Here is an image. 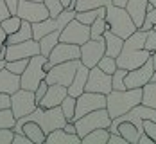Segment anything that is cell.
Here are the masks:
<instances>
[{"mask_svg":"<svg viewBox=\"0 0 156 144\" xmlns=\"http://www.w3.org/2000/svg\"><path fill=\"white\" fill-rule=\"evenodd\" d=\"M145 43V31L136 29L133 34H129L122 43V49L119 52L117 60V67L126 68V70H133L136 67H140L142 63H145L151 56L149 50H145L144 47Z\"/></svg>","mask_w":156,"mask_h":144,"instance_id":"1","label":"cell"},{"mask_svg":"<svg viewBox=\"0 0 156 144\" xmlns=\"http://www.w3.org/2000/svg\"><path fill=\"white\" fill-rule=\"evenodd\" d=\"M25 121H34L40 128L43 130L45 135L50 133L52 130H56V128H63L65 123H66V119H65V115H63L59 106H52V108L36 106L31 113H27V115L16 119L15 126H13V131H15V133H20V128H22V124H23Z\"/></svg>","mask_w":156,"mask_h":144,"instance_id":"2","label":"cell"},{"mask_svg":"<svg viewBox=\"0 0 156 144\" xmlns=\"http://www.w3.org/2000/svg\"><path fill=\"white\" fill-rule=\"evenodd\" d=\"M142 101V88H126V90H109L106 94V110L109 117H119L129 112Z\"/></svg>","mask_w":156,"mask_h":144,"instance_id":"3","label":"cell"},{"mask_svg":"<svg viewBox=\"0 0 156 144\" xmlns=\"http://www.w3.org/2000/svg\"><path fill=\"white\" fill-rule=\"evenodd\" d=\"M106 15H104V20H106V25H108V31L115 32L117 36L120 38H127L129 34L136 31L138 27L135 25V22L131 20L129 13L126 11L124 7H119L115 4H106Z\"/></svg>","mask_w":156,"mask_h":144,"instance_id":"4","label":"cell"},{"mask_svg":"<svg viewBox=\"0 0 156 144\" xmlns=\"http://www.w3.org/2000/svg\"><path fill=\"white\" fill-rule=\"evenodd\" d=\"M45 65H47V56H43V54H34L32 58H29L25 70L20 74V88L34 92V88L40 85V81L45 79V74H47Z\"/></svg>","mask_w":156,"mask_h":144,"instance_id":"5","label":"cell"},{"mask_svg":"<svg viewBox=\"0 0 156 144\" xmlns=\"http://www.w3.org/2000/svg\"><path fill=\"white\" fill-rule=\"evenodd\" d=\"M76 124V133L79 137H84L88 131L97 128H109L111 124V117L106 108H99V110H92V112L81 115L79 119L74 121Z\"/></svg>","mask_w":156,"mask_h":144,"instance_id":"6","label":"cell"},{"mask_svg":"<svg viewBox=\"0 0 156 144\" xmlns=\"http://www.w3.org/2000/svg\"><path fill=\"white\" fill-rule=\"evenodd\" d=\"M79 60H70V61H63V63H56L52 65L45 74V81L48 85H63L68 87L72 83V78L76 74L79 67Z\"/></svg>","mask_w":156,"mask_h":144,"instance_id":"7","label":"cell"},{"mask_svg":"<svg viewBox=\"0 0 156 144\" xmlns=\"http://www.w3.org/2000/svg\"><path fill=\"white\" fill-rule=\"evenodd\" d=\"M9 99H11L9 108H11L13 115H15V119H20V117L31 113L38 106V103L34 99V92L32 90H25V88H18L16 92H13L9 96Z\"/></svg>","mask_w":156,"mask_h":144,"instance_id":"8","label":"cell"},{"mask_svg":"<svg viewBox=\"0 0 156 144\" xmlns=\"http://www.w3.org/2000/svg\"><path fill=\"white\" fill-rule=\"evenodd\" d=\"M81 49V56H79V61L84 65V67H88V68H92L95 65L99 63V60L104 56V38L101 36V38H90L88 42H84V43H81L79 45Z\"/></svg>","mask_w":156,"mask_h":144,"instance_id":"9","label":"cell"},{"mask_svg":"<svg viewBox=\"0 0 156 144\" xmlns=\"http://www.w3.org/2000/svg\"><path fill=\"white\" fill-rule=\"evenodd\" d=\"M99 108H106V96L104 94H97V92H83L76 97V112H74V121L79 119L81 115L99 110Z\"/></svg>","mask_w":156,"mask_h":144,"instance_id":"10","label":"cell"},{"mask_svg":"<svg viewBox=\"0 0 156 144\" xmlns=\"http://www.w3.org/2000/svg\"><path fill=\"white\" fill-rule=\"evenodd\" d=\"M88 40H90V25L81 24L76 18H72L59 32V42H66V43L81 45Z\"/></svg>","mask_w":156,"mask_h":144,"instance_id":"11","label":"cell"},{"mask_svg":"<svg viewBox=\"0 0 156 144\" xmlns=\"http://www.w3.org/2000/svg\"><path fill=\"white\" fill-rule=\"evenodd\" d=\"M16 15L22 20H27L31 24L41 22L48 16V9L43 2H34V0H18Z\"/></svg>","mask_w":156,"mask_h":144,"instance_id":"12","label":"cell"},{"mask_svg":"<svg viewBox=\"0 0 156 144\" xmlns=\"http://www.w3.org/2000/svg\"><path fill=\"white\" fill-rule=\"evenodd\" d=\"M34 54H40V43H38V40L29 38V40L18 42V43L5 45L4 61H13V60H20V58H32Z\"/></svg>","mask_w":156,"mask_h":144,"instance_id":"13","label":"cell"},{"mask_svg":"<svg viewBox=\"0 0 156 144\" xmlns=\"http://www.w3.org/2000/svg\"><path fill=\"white\" fill-rule=\"evenodd\" d=\"M153 72H154V67L151 61V56L145 63H142L140 67L133 68V70H127L124 78V85L126 88H142L145 83H149L153 78Z\"/></svg>","mask_w":156,"mask_h":144,"instance_id":"14","label":"cell"},{"mask_svg":"<svg viewBox=\"0 0 156 144\" xmlns=\"http://www.w3.org/2000/svg\"><path fill=\"white\" fill-rule=\"evenodd\" d=\"M86 92H97V94H108L111 90V74H106L104 70H101L97 65L88 70V78L84 85Z\"/></svg>","mask_w":156,"mask_h":144,"instance_id":"15","label":"cell"},{"mask_svg":"<svg viewBox=\"0 0 156 144\" xmlns=\"http://www.w3.org/2000/svg\"><path fill=\"white\" fill-rule=\"evenodd\" d=\"M81 56V49L76 43H66V42H58L54 49L48 52L47 60L50 67L56 63H63V61H70V60H79Z\"/></svg>","mask_w":156,"mask_h":144,"instance_id":"16","label":"cell"},{"mask_svg":"<svg viewBox=\"0 0 156 144\" xmlns=\"http://www.w3.org/2000/svg\"><path fill=\"white\" fill-rule=\"evenodd\" d=\"M66 94H68L66 92V87H63V85H48L47 92H45V96L41 97V101L38 103V106H43V108L59 106Z\"/></svg>","mask_w":156,"mask_h":144,"instance_id":"17","label":"cell"},{"mask_svg":"<svg viewBox=\"0 0 156 144\" xmlns=\"http://www.w3.org/2000/svg\"><path fill=\"white\" fill-rule=\"evenodd\" d=\"M147 6L149 0H127L124 6V9L129 13L131 20L135 22V25L140 29L144 20H145V13H147Z\"/></svg>","mask_w":156,"mask_h":144,"instance_id":"18","label":"cell"},{"mask_svg":"<svg viewBox=\"0 0 156 144\" xmlns=\"http://www.w3.org/2000/svg\"><path fill=\"white\" fill-rule=\"evenodd\" d=\"M88 70H90L88 67H84L83 63H79L77 70H76V74H74V78H72V83L66 87L68 96L77 97L79 94L84 92V85H86V78H88Z\"/></svg>","mask_w":156,"mask_h":144,"instance_id":"19","label":"cell"},{"mask_svg":"<svg viewBox=\"0 0 156 144\" xmlns=\"http://www.w3.org/2000/svg\"><path fill=\"white\" fill-rule=\"evenodd\" d=\"M20 88V76L13 74L11 70H7L5 67L0 68V92L2 94H13Z\"/></svg>","mask_w":156,"mask_h":144,"instance_id":"20","label":"cell"},{"mask_svg":"<svg viewBox=\"0 0 156 144\" xmlns=\"http://www.w3.org/2000/svg\"><path fill=\"white\" fill-rule=\"evenodd\" d=\"M47 144H81V137L77 133H66L63 128H56L45 137Z\"/></svg>","mask_w":156,"mask_h":144,"instance_id":"21","label":"cell"},{"mask_svg":"<svg viewBox=\"0 0 156 144\" xmlns=\"http://www.w3.org/2000/svg\"><path fill=\"white\" fill-rule=\"evenodd\" d=\"M102 38H104V54L106 56H111V58H117L119 56V52H120V49H122V43H124V38H120V36H117L115 32L111 31H106L102 32Z\"/></svg>","mask_w":156,"mask_h":144,"instance_id":"22","label":"cell"},{"mask_svg":"<svg viewBox=\"0 0 156 144\" xmlns=\"http://www.w3.org/2000/svg\"><path fill=\"white\" fill-rule=\"evenodd\" d=\"M20 133H23L27 139H31L32 144H43L45 142V133H43V130L40 128L34 121H25L23 124H22V128H20Z\"/></svg>","mask_w":156,"mask_h":144,"instance_id":"23","label":"cell"},{"mask_svg":"<svg viewBox=\"0 0 156 144\" xmlns=\"http://www.w3.org/2000/svg\"><path fill=\"white\" fill-rule=\"evenodd\" d=\"M32 38V27H31V22L27 20H22L20 27L16 29L15 32L7 34L5 38V45H11V43H18V42H23V40H29Z\"/></svg>","mask_w":156,"mask_h":144,"instance_id":"24","label":"cell"},{"mask_svg":"<svg viewBox=\"0 0 156 144\" xmlns=\"http://www.w3.org/2000/svg\"><path fill=\"white\" fill-rule=\"evenodd\" d=\"M115 133H120L127 142L136 144V142H138V137H140L144 131H140V130L136 128L133 123H129V121H122V123H119V124H117V131H115Z\"/></svg>","mask_w":156,"mask_h":144,"instance_id":"25","label":"cell"},{"mask_svg":"<svg viewBox=\"0 0 156 144\" xmlns=\"http://www.w3.org/2000/svg\"><path fill=\"white\" fill-rule=\"evenodd\" d=\"M109 130L108 128H97L88 131L84 137H81V144H108Z\"/></svg>","mask_w":156,"mask_h":144,"instance_id":"26","label":"cell"},{"mask_svg":"<svg viewBox=\"0 0 156 144\" xmlns=\"http://www.w3.org/2000/svg\"><path fill=\"white\" fill-rule=\"evenodd\" d=\"M59 32H61V31L47 32L45 36H41V38L38 40V43H40V54L48 56V52H50V50L54 49V45L59 42Z\"/></svg>","mask_w":156,"mask_h":144,"instance_id":"27","label":"cell"},{"mask_svg":"<svg viewBox=\"0 0 156 144\" xmlns=\"http://www.w3.org/2000/svg\"><path fill=\"white\" fill-rule=\"evenodd\" d=\"M142 105L156 108V81H149L142 87Z\"/></svg>","mask_w":156,"mask_h":144,"instance_id":"28","label":"cell"},{"mask_svg":"<svg viewBox=\"0 0 156 144\" xmlns=\"http://www.w3.org/2000/svg\"><path fill=\"white\" fill-rule=\"evenodd\" d=\"M106 13V7L102 6V7H95V9H84V11H76V20H79L81 24H86V25H90L92 22H94L95 18L99 15H104Z\"/></svg>","mask_w":156,"mask_h":144,"instance_id":"29","label":"cell"},{"mask_svg":"<svg viewBox=\"0 0 156 144\" xmlns=\"http://www.w3.org/2000/svg\"><path fill=\"white\" fill-rule=\"evenodd\" d=\"M106 15V13H104ZM104 15H99L95 18L94 22L90 24V38H101L102 36V32L108 29V25H106V20H104Z\"/></svg>","mask_w":156,"mask_h":144,"instance_id":"30","label":"cell"},{"mask_svg":"<svg viewBox=\"0 0 156 144\" xmlns=\"http://www.w3.org/2000/svg\"><path fill=\"white\" fill-rule=\"evenodd\" d=\"M59 108H61L63 115H65V119L66 121H74V112H76V97L72 96H65V99L61 101V105H59Z\"/></svg>","mask_w":156,"mask_h":144,"instance_id":"31","label":"cell"},{"mask_svg":"<svg viewBox=\"0 0 156 144\" xmlns=\"http://www.w3.org/2000/svg\"><path fill=\"white\" fill-rule=\"evenodd\" d=\"M20 24H22V18L18 15H9L7 18H4L0 22V27L5 31V34H11V32H15L20 27Z\"/></svg>","mask_w":156,"mask_h":144,"instance_id":"32","label":"cell"},{"mask_svg":"<svg viewBox=\"0 0 156 144\" xmlns=\"http://www.w3.org/2000/svg\"><path fill=\"white\" fill-rule=\"evenodd\" d=\"M126 74H127L126 68L117 67V70L111 74V90H126V85H124Z\"/></svg>","mask_w":156,"mask_h":144,"instance_id":"33","label":"cell"},{"mask_svg":"<svg viewBox=\"0 0 156 144\" xmlns=\"http://www.w3.org/2000/svg\"><path fill=\"white\" fill-rule=\"evenodd\" d=\"M111 0H76L74 9L76 11H84V9H95V7H102L109 4Z\"/></svg>","mask_w":156,"mask_h":144,"instance_id":"34","label":"cell"},{"mask_svg":"<svg viewBox=\"0 0 156 144\" xmlns=\"http://www.w3.org/2000/svg\"><path fill=\"white\" fill-rule=\"evenodd\" d=\"M27 63H29V58H20V60H13V61H5V68L7 70H11L13 74H22L23 70H25V67H27Z\"/></svg>","mask_w":156,"mask_h":144,"instance_id":"35","label":"cell"},{"mask_svg":"<svg viewBox=\"0 0 156 144\" xmlns=\"http://www.w3.org/2000/svg\"><path fill=\"white\" fill-rule=\"evenodd\" d=\"M97 67H99L101 70H104L106 74H113V72L117 70V60H115V58H111V56H106V54H104V56L99 60Z\"/></svg>","mask_w":156,"mask_h":144,"instance_id":"36","label":"cell"},{"mask_svg":"<svg viewBox=\"0 0 156 144\" xmlns=\"http://www.w3.org/2000/svg\"><path fill=\"white\" fill-rule=\"evenodd\" d=\"M16 123L15 115L11 112V108H2L0 110V130L2 128H13Z\"/></svg>","mask_w":156,"mask_h":144,"instance_id":"37","label":"cell"},{"mask_svg":"<svg viewBox=\"0 0 156 144\" xmlns=\"http://www.w3.org/2000/svg\"><path fill=\"white\" fill-rule=\"evenodd\" d=\"M156 25V9L149 4L147 6V13H145V20H144V24H142V31H149L151 27H154Z\"/></svg>","mask_w":156,"mask_h":144,"instance_id":"38","label":"cell"},{"mask_svg":"<svg viewBox=\"0 0 156 144\" xmlns=\"http://www.w3.org/2000/svg\"><path fill=\"white\" fill-rule=\"evenodd\" d=\"M144 47L149 52H154L156 50V25L151 27L149 31H145V43H144Z\"/></svg>","mask_w":156,"mask_h":144,"instance_id":"39","label":"cell"},{"mask_svg":"<svg viewBox=\"0 0 156 144\" xmlns=\"http://www.w3.org/2000/svg\"><path fill=\"white\" fill-rule=\"evenodd\" d=\"M43 4L47 6V9H48V16H58L63 11L59 0H43Z\"/></svg>","mask_w":156,"mask_h":144,"instance_id":"40","label":"cell"},{"mask_svg":"<svg viewBox=\"0 0 156 144\" xmlns=\"http://www.w3.org/2000/svg\"><path fill=\"white\" fill-rule=\"evenodd\" d=\"M13 128H2L0 130V144H13Z\"/></svg>","mask_w":156,"mask_h":144,"instance_id":"41","label":"cell"},{"mask_svg":"<svg viewBox=\"0 0 156 144\" xmlns=\"http://www.w3.org/2000/svg\"><path fill=\"white\" fill-rule=\"evenodd\" d=\"M144 133H147L153 141L156 142V123L154 121H144Z\"/></svg>","mask_w":156,"mask_h":144,"instance_id":"42","label":"cell"},{"mask_svg":"<svg viewBox=\"0 0 156 144\" xmlns=\"http://www.w3.org/2000/svg\"><path fill=\"white\" fill-rule=\"evenodd\" d=\"M47 87H48V83L43 79V81H40V85L34 88V99H36V103H40V101H41V97L45 96V92H47Z\"/></svg>","mask_w":156,"mask_h":144,"instance_id":"43","label":"cell"},{"mask_svg":"<svg viewBox=\"0 0 156 144\" xmlns=\"http://www.w3.org/2000/svg\"><path fill=\"white\" fill-rule=\"evenodd\" d=\"M108 144H127V141H126L120 133H109Z\"/></svg>","mask_w":156,"mask_h":144,"instance_id":"44","label":"cell"},{"mask_svg":"<svg viewBox=\"0 0 156 144\" xmlns=\"http://www.w3.org/2000/svg\"><path fill=\"white\" fill-rule=\"evenodd\" d=\"M13 144H32L31 139H27L23 133H15L13 135Z\"/></svg>","mask_w":156,"mask_h":144,"instance_id":"45","label":"cell"},{"mask_svg":"<svg viewBox=\"0 0 156 144\" xmlns=\"http://www.w3.org/2000/svg\"><path fill=\"white\" fill-rule=\"evenodd\" d=\"M9 103H11L9 94H2V92H0V110H2V108H9Z\"/></svg>","mask_w":156,"mask_h":144,"instance_id":"46","label":"cell"},{"mask_svg":"<svg viewBox=\"0 0 156 144\" xmlns=\"http://www.w3.org/2000/svg\"><path fill=\"white\" fill-rule=\"evenodd\" d=\"M9 15H11V13H9V9H7L5 2H4V0H0V22H2L4 18H7Z\"/></svg>","mask_w":156,"mask_h":144,"instance_id":"47","label":"cell"},{"mask_svg":"<svg viewBox=\"0 0 156 144\" xmlns=\"http://www.w3.org/2000/svg\"><path fill=\"white\" fill-rule=\"evenodd\" d=\"M5 2V6H7V9H9V13L11 15H16V7H18V0H4Z\"/></svg>","mask_w":156,"mask_h":144,"instance_id":"48","label":"cell"},{"mask_svg":"<svg viewBox=\"0 0 156 144\" xmlns=\"http://www.w3.org/2000/svg\"><path fill=\"white\" fill-rule=\"evenodd\" d=\"M136 144H156V142L149 137V135H147V133H142L140 137H138V142H136Z\"/></svg>","mask_w":156,"mask_h":144,"instance_id":"49","label":"cell"},{"mask_svg":"<svg viewBox=\"0 0 156 144\" xmlns=\"http://www.w3.org/2000/svg\"><path fill=\"white\" fill-rule=\"evenodd\" d=\"M59 4H61L63 9H74V6H76V0H59ZM76 11V9H74Z\"/></svg>","mask_w":156,"mask_h":144,"instance_id":"50","label":"cell"},{"mask_svg":"<svg viewBox=\"0 0 156 144\" xmlns=\"http://www.w3.org/2000/svg\"><path fill=\"white\" fill-rule=\"evenodd\" d=\"M5 38H7V34H5V31L0 27V49H2V45H5Z\"/></svg>","mask_w":156,"mask_h":144,"instance_id":"51","label":"cell"},{"mask_svg":"<svg viewBox=\"0 0 156 144\" xmlns=\"http://www.w3.org/2000/svg\"><path fill=\"white\" fill-rule=\"evenodd\" d=\"M151 61H153V67H154V70H156V50L151 52Z\"/></svg>","mask_w":156,"mask_h":144,"instance_id":"52","label":"cell"},{"mask_svg":"<svg viewBox=\"0 0 156 144\" xmlns=\"http://www.w3.org/2000/svg\"><path fill=\"white\" fill-rule=\"evenodd\" d=\"M149 4H151V6H153V7L156 9V0H149Z\"/></svg>","mask_w":156,"mask_h":144,"instance_id":"53","label":"cell"},{"mask_svg":"<svg viewBox=\"0 0 156 144\" xmlns=\"http://www.w3.org/2000/svg\"><path fill=\"white\" fill-rule=\"evenodd\" d=\"M151 81H156V70L153 72V78H151Z\"/></svg>","mask_w":156,"mask_h":144,"instance_id":"54","label":"cell"},{"mask_svg":"<svg viewBox=\"0 0 156 144\" xmlns=\"http://www.w3.org/2000/svg\"><path fill=\"white\" fill-rule=\"evenodd\" d=\"M4 65H5V61H4V60H0V68H4Z\"/></svg>","mask_w":156,"mask_h":144,"instance_id":"55","label":"cell"},{"mask_svg":"<svg viewBox=\"0 0 156 144\" xmlns=\"http://www.w3.org/2000/svg\"><path fill=\"white\" fill-rule=\"evenodd\" d=\"M34 2H43V0H34Z\"/></svg>","mask_w":156,"mask_h":144,"instance_id":"56","label":"cell"}]
</instances>
